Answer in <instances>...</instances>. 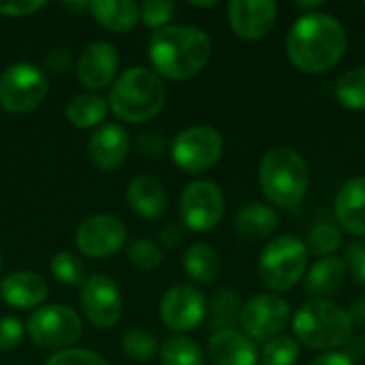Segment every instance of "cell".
Here are the masks:
<instances>
[{
    "label": "cell",
    "instance_id": "obj_1",
    "mask_svg": "<svg viewBox=\"0 0 365 365\" xmlns=\"http://www.w3.org/2000/svg\"><path fill=\"white\" fill-rule=\"evenodd\" d=\"M349 47L344 26L329 13H302L287 34V56L308 75L331 71Z\"/></svg>",
    "mask_w": 365,
    "mask_h": 365
},
{
    "label": "cell",
    "instance_id": "obj_2",
    "mask_svg": "<svg viewBox=\"0 0 365 365\" xmlns=\"http://www.w3.org/2000/svg\"><path fill=\"white\" fill-rule=\"evenodd\" d=\"M148 58L158 77L173 81L192 79L212 58V41L201 28L167 26L150 36Z\"/></svg>",
    "mask_w": 365,
    "mask_h": 365
},
{
    "label": "cell",
    "instance_id": "obj_3",
    "mask_svg": "<svg viewBox=\"0 0 365 365\" xmlns=\"http://www.w3.org/2000/svg\"><path fill=\"white\" fill-rule=\"evenodd\" d=\"M259 186L269 203L282 210L297 207L310 188V169L306 158L287 145L267 150L259 165Z\"/></svg>",
    "mask_w": 365,
    "mask_h": 365
},
{
    "label": "cell",
    "instance_id": "obj_4",
    "mask_svg": "<svg viewBox=\"0 0 365 365\" xmlns=\"http://www.w3.org/2000/svg\"><path fill=\"white\" fill-rule=\"evenodd\" d=\"M165 98L163 79L148 66H133L113 81L107 103L118 120L141 124L163 111Z\"/></svg>",
    "mask_w": 365,
    "mask_h": 365
},
{
    "label": "cell",
    "instance_id": "obj_5",
    "mask_svg": "<svg viewBox=\"0 0 365 365\" xmlns=\"http://www.w3.org/2000/svg\"><path fill=\"white\" fill-rule=\"evenodd\" d=\"M293 334L306 349L331 353L351 340L353 321L342 306L329 299H310L295 312Z\"/></svg>",
    "mask_w": 365,
    "mask_h": 365
},
{
    "label": "cell",
    "instance_id": "obj_6",
    "mask_svg": "<svg viewBox=\"0 0 365 365\" xmlns=\"http://www.w3.org/2000/svg\"><path fill=\"white\" fill-rule=\"evenodd\" d=\"M308 246L295 235H280L265 244L259 257V278L272 291H289L308 267Z\"/></svg>",
    "mask_w": 365,
    "mask_h": 365
},
{
    "label": "cell",
    "instance_id": "obj_7",
    "mask_svg": "<svg viewBox=\"0 0 365 365\" xmlns=\"http://www.w3.org/2000/svg\"><path fill=\"white\" fill-rule=\"evenodd\" d=\"M49 92V79L43 68L30 62H13L0 73V107L9 113L34 111Z\"/></svg>",
    "mask_w": 365,
    "mask_h": 365
},
{
    "label": "cell",
    "instance_id": "obj_8",
    "mask_svg": "<svg viewBox=\"0 0 365 365\" xmlns=\"http://www.w3.org/2000/svg\"><path fill=\"white\" fill-rule=\"evenodd\" d=\"M26 334L38 349L60 353L73 349V344L79 340L81 319L68 306L62 304L43 306L30 314L26 323Z\"/></svg>",
    "mask_w": 365,
    "mask_h": 365
},
{
    "label": "cell",
    "instance_id": "obj_9",
    "mask_svg": "<svg viewBox=\"0 0 365 365\" xmlns=\"http://www.w3.org/2000/svg\"><path fill=\"white\" fill-rule=\"evenodd\" d=\"M225 152V139L214 126H190L171 141V158L186 173L212 169Z\"/></svg>",
    "mask_w": 365,
    "mask_h": 365
},
{
    "label": "cell",
    "instance_id": "obj_10",
    "mask_svg": "<svg viewBox=\"0 0 365 365\" xmlns=\"http://www.w3.org/2000/svg\"><path fill=\"white\" fill-rule=\"evenodd\" d=\"M225 216V195L212 180H195L180 195V218L186 229L207 233Z\"/></svg>",
    "mask_w": 365,
    "mask_h": 365
},
{
    "label": "cell",
    "instance_id": "obj_11",
    "mask_svg": "<svg viewBox=\"0 0 365 365\" xmlns=\"http://www.w3.org/2000/svg\"><path fill=\"white\" fill-rule=\"evenodd\" d=\"M289 302L282 299L278 293H259L250 297L240 312L242 331L252 342H269L282 336L284 327L289 325Z\"/></svg>",
    "mask_w": 365,
    "mask_h": 365
},
{
    "label": "cell",
    "instance_id": "obj_12",
    "mask_svg": "<svg viewBox=\"0 0 365 365\" xmlns=\"http://www.w3.org/2000/svg\"><path fill=\"white\" fill-rule=\"evenodd\" d=\"M79 306L83 317L98 329H111L122 319V291L113 278L105 274H92L86 278L79 291Z\"/></svg>",
    "mask_w": 365,
    "mask_h": 365
},
{
    "label": "cell",
    "instance_id": "obj_13",
    "mask_svg": "<svg viewBox=\"0 0 365 365\" xmlns=\"http://www.w3.org/2000/svg\"><path fill=\"white\" fill-rule=\"evenodd\" d=\"M128 240L126 225L113 214L88 216L75 233L77 250L90 259H109L118 255Z\"/></svg>",
    "mask_w": 365,
    "mask_h": 365
},
{
    "label": "cell",
    "instance_id": "obj_14",
    "mask_svg": "<svg viewBox=\"0 0 365 365\" xmlns=\"http://www.w3.org/2000/svg\"><path fill=\"white\" fill-rule=\"evenodd\" d=\"M207 302L201 291L188 284L171 287L160 299V321L180 336L197 329L205 321Z\"/></svg>",
    "mask_w": 365,
    "mask_h": 365
},
{
    "label": "cell",
    "instance_id": "obj_15",
    "mask_svg": "<svg viewBox=\"0 0 365 365\" xmlns=\"http://www.w3.org/2000/svg\"><path fill=\"white\" fill-rule=\"evenodd\" d=\"M278 4L274 0H231L227 17L233 34L242 41H261L276 26Z\"/></svg>",
    "mask_w": 365,
    "mask_h": 365
},
{
    "label": "cell",
    "instance_id": "obj_16",
    "mask_svg": "<svg viewBox=\"0 0 365 365\" xmlns=\"http://www.w3.org/2000/svg\"><path fill=\"white\" fill-rule=\"evenodd\" d=\"M118 66L120 56L113 43L94 41L86 45L77 58V79L86 90L98 92L107 86H113V81L118 79Z\"/></svg>",
    "mask_w": 365,
    "mask_h": 365
},
{
    "label": "cell",
    "instance_id": "obj_17",
    "mask_svg": "<svg viewBox=\"0 0 365 365\" xmlns=\"http://www.w3.org/2000/svg\"><path fill=\"white\" fill-rule=\"evenodd\" d=\"M130 152V135L120 124H101L90 141H88V156L92 165L101 171H113L124 165Z\"/></svg>",
    "mask_w": 365,
    "mask_h": 365
},
{
    "label": "cell",
    "instance_id": "obj_18",
    "mask_svg": "<svg viewBox=\"0 0 365 365\" xmlns=\"http://www.w3.org/2000/svg\"><path fill=\"white\" fill-rule=\"evenodd\" d=\"M207 359L212 365H257L259 353L244 331L225 329L212 334L207 342Z\"/></svg>",
    "mask_w": 365,
    "mask_h": 365
},
{
    "label": "cell",
    "instance_id": "obj_19",
    "mask_svg": "<svg viewBox=\"0 0 365 365\" xmlns=\"http://www.w3.org/2000/svg\"><path fill=\"white\" fill-rule=\"evenodd\" d=\"M47 293H49L47 282L38 274L28 269L13 272L4 276L0 282V299L17 310L38 308L47 299Z\"/></svg>",
    "mask_w": 365,
    "mask_h": 365
},
{
    "label": "cell",
    "instance_id": "obj_20",
    "mask_svg": "<svg viewBox=\"0 0 365 365\" xmlns=\"http://www.w3.org/2000/svg\"><path fill=\"white\" fill-rule=\"evenodd\" d=\"M126 201L130 210L145 220H160L169 210V197L165 186L150 175H139L128 182Z\"/></svg>",
    "mask_w": 365,
    "mask_h": 365
},
{
    "label": "cell",
    "instance_id": "obj_21",
    "mask_svg": "<svg viewBox=\"0 0 365 365\" xmlns=\"http://www.w3.org/2000/svg\"><path fill=\"white\" fill-rule=\"evenodd\" d=\"M336 220L357 237H365V178H353L342 184L334 201Z\"/></svg>",
    "mask_w": 365,
    "mask_h": 365
},
{
    "label": "cell",
    "instance_id": "obj_22",
    "mask_svg": "<svg viewBox=\"0 0 365 365\" xmlns=\"http://www.w3.org/2000/svg\"><path fill=\"white\" fill-rule=\"evenodd\" d=\"M349 265L340 257H327L317 261L306 272V293L314 299H327L338 293L346 280Z\"/></svg>",
    "mask_w": 365,
    "mask_h": 365
},
{
    "label": "cell",
    "instance_id": "obj_23",
    "mask_svg": "<svg viewBox=\"0 0 365 365\" xmlns=\"http://www.w3.org/2000/svg\"><path fill=\"white\" fill-rule=\"evenodd\" d=\"M280 225V214L265 203H248L235 214V231L244 240H263L269 237Z\"/></svg>",
    "mask_w": 365,
    "mask_h": 365
},
{
    "label": "cell",
    "instance_id": "obj_24",
    "mask_svg": "<svg viewBox=\"0 0 365 365\" xmlns=\"http://www.w3.org/2000/svg\"><path fill=\"white\" fill-rule=\"evenodd\" d=\"M88 9L96 24L109 32H126L141 19L139 4L133 0H98L88 4Z\"/></svg>",
    "mask_w": 365,
    "mask_h": 365
},
{
    "label": "cell",
    "instance_id": "obj_25",
    "mask_svg": "<svg viewBox=\"0 0 365 365\" xmlns=\"http://www.w3.org/2000/svg\"><path fill=\"white\" fill-rule=\"evenodd\" d=\"M66 120L77 126V128H94L105 124L103 120L109 113V103L107 98H103L96 92H81L75 94L68 103H66Z\"/></svg>",
    "mask_w": 365,
    "mask_h": 365
},
{
    "label": "cell",
    "instance_id": "obj_26",
    "mask_svg": "<svg viewBox=\"0 0 365 365\" xmlns=\"http://www.w3.org/2000/svg\"><path fill=\"white\" fill-rule=\"evenodd\" d=\"M242 306H244L242 297L235 289L222 287V289L214 291V295L207 299V312H205V319H207L210 327L214 329V334L233 329V325L240 323Z\"/></svg>",
    "mask_w": 365,
    "mask_h": 365
},
{
    "label": "cell",
    "instance_id": "obj_27",
    "mask_svg": "<svg viewBox=\"0 0 365 365\" xmlns=\"http://www.w3.org/2000/svg\"><path fill=\"white\" fill-rule=\"evenodd\" d=\"M182 265H184V272L188 274V278L199 284H212L220 274L218 252L210 244H203V242L188 246V250L184 252Z\"/></svg>",
    "mask_w": 365,
    "mask_h": 365
},
{
    "label": "cell",
    "instance_id": "obj_28",
    "mask_svg": "<svg viewBox=\"0 0 365 365\" xmlns=\"http://www.w3.org/2000/svg\"><path fill=\"white\" fill-rule=\"evenodd\" d=\"M336 101L349 111H365V66L342 73L334 88Z\"/></svg>",
    "mask_w": 365,
    "mask_h": 365
},
{
    "label": "cell",
    "instance_id": "obj_29",
    "mask_svg": "<svg viewBox=\"0 0 365 365\" xmlns=\"http://www.w3.org/2000/svg\"><path fill=\"white\" fill-rule=\"evenodd\" d=\"M163 365H205V355L201 346L186 336H169L160 346Z\"/></svg>",
    "mask_w": 365,
    "mask_h": 365
},
{
    "label": "cell",
    "instance_id": "obj_30",
    "mask_svg": "<svg viewBox=\"0 0 365 365\" xmlns=\"http://www.w3.org/2000/svg\"><path fill=\"white\" fill-rule=\"evenodd\" d=\"M49 269H51L53 278L66 287H81L86 282V267L75 252L60 250L58 255L51 257Z\"/></svg>",
    "mask_w": 365,
    "mask_h": 365
},
{
    "label": "cell",
    "instance_id": "obj_31",
    "mask_svg": "<svg viewBox=\"0 0 365 365\" xmlns=\"http://www.w3.org/2000/svg\"><path fill=\"white\" fill-rule=\"evenodd\" d=\"M122 351H124V355L128 359L139 361V364H145V361H150L156 355L158 340H156V336L152 331L137 327V329H130V331L124 334V338H122Z\"/></svg>",
    "mask_w": 365,
    "mask_h": 365
},
{
    "label": "cell",
    "instance_id": "obj_32",
    "mask_svg": "<svg viewBox=\"0 0 365 365\" xmlns=\"http://www.w3.org/2000/svg\"><path fill=\"white\" fill-rule=\"evenodd\" d=\"M299 342L293 336H278L263 344L261 365H295L299 359Z\"/></svg>",
    "mask_w": 365,
    "mask_h": 365
},
{
    "label": "cell",
    "instance_id": "obj_33",
    "mask_svg": "<svg viewBox=\"0 0 365 365\" xmlns=\"http://www.w3.org/2000/svg\"><path fill=\"white\" fill-rule=\"evenodd\" d=\"M306 246H308V252H314L317 257L327 259L342 246V231L331 222H321L312 227Z\"/></svg>",
    "mask_w": 365,
    "mask_h": 365
},
{
    "label": "cell",
    "instance_id": "obj_34",
    "mask_svg": "<svg viewBox=\"0 0 365 365\" xmlns=\"http://www.w3.org/2000/svg\"><path fill=\"white\" fill-rule=\"evenodd\" d=\"M163 250L156 242L148 240V237H141V240H135L130 246H128V261L141 269V272H154L160 267L163 263Z\"/></svg>",
    "mask_w": 365,
    "mask_h": 365
},
{
    "label": "cell",
    "instance_id": "obj_35",
    "mask_svg": "<svg viewBox=\"0 0 365 365\" xmlns=\"http://www.w3.org/2000/svg\"><path fill=\"white\" fill-rule=\"evenodd\" d=\"M139 11H141V21L156 32L160 28H167L169 21L173 19L175 2L173 0H148L139 6Z\"/></svg>",
    "mask_w": 365,
    "mask_h": 365
},
{
    "label": "cell",
    "instance_id": "obj_36",
    "mask_svg": "<svg viewBox=\"0 0 365 365\" xmlns=\"http://www.w3.org/2000/svg\"><path fill=\"white\" fill-rule=\"evenodd\" d=\"M45 365H109V361L88 349H66L60 353H53Z\"/></svg>",
    "mask_w": 365,
    "mask_h": 365
},
{
    "label": "cell",
    "instance_id": "obj_37",
    "mask_svg": "<svg viewBox=\"0 0 365 365\" xmlns=\"http://www.w3.org/2000/svg\"><path fill=\"white\" fill-rule=\"evenodd\" d=\"M26 336V325L17 317L0 319V351H13L21 344Z\"/></svg>",
    "mask_w": 365,
    "mask_h": 365
},
{
    "label": "cell",
    "instance_id": "obj_38",
    "mask_svg": "<svg viewBox=\"0 0 365 365\" xmlns=\"http://www.w3.org/2000/svg\"><path fill=\"white\" fill-rule=\"evenodd\" d=\"M167 137L160 130H145L137 137V150L145 158H160L167 150Z\"/></svg>",
    "mask_w": 365,
    "mask_h": 365
},
{
    "label": "cell",
    "instance_id": "obj_39",
    "mask_svg": "<svg viewBox=\"0 0 365 365\" xmlns=\"http://www.w3.org/2000/svg\"><path fill=\"white\" fill-rule=\"evenodd\" d=\"M47 2L43 0H4L0 2V15L4 17H28L43 11Z\"/></svg>",
    "mask_w": 365,
    "mask_h": 365
},
{
    "label": "cell",
    "instance_id": "obj_40",
    "mask_svg": "<svg viewBox=\"0 0 365 365\" xmlns=\"http://www.w3.org/2000/svg\"><path fill=\"white\" fill-rule=\"evenodd\" d=\"M346 265L351 267L353 280L365 289V244H353L346 250Z\"/></svg>",
    "mask_w": 365,
    "mask_h": 365
},
{
    "label": "cell",
    "instance_id": "obj_41",
    "mask_svg": "<svg viewBox=\"0 0 365 365\" xmlns=\"http://www.w3.org/2000/svg\"><path fill=\"white\" fill-rule=\"evenodd\" d=\"M71 62H73V53H71L68 47H53L45 56V68H47V73H53V75H60V73L68 71Z\"/></svg>",
    "mask_w": 365,
    "mask_h": 365
},
{
    "label": "cell",
    "instance_id": "obj_42",
    "mask_svg": "<svg viewBox=\"0 0 365 365\" xmlns=\"http://www.w3.org/2000/svg\"><path fill=\"white\" fill-rule=\"evenodd\" d=\"M158 240H160V244L167 246V248H178V246L184 244L186 233H184V229H182L180 225H167V227H163Z\"/></svg>",
    "mask_w": 365,
    "mask_h": 365
},
{
    "label": "cell",
    "instance_id": "obj_43",
    "mask_svg": "<svg viewBox=\"0 0 365 365\" xmlns=\"http://www.w3.org/2000/svg\"><path fill=\"white\" fill-rule=\"evenodd\" d=\"M310 365H355V361L349 355L340 353V351H331V353L319 355L317 359L310 361Z\"/></svg>",
    "mask_w": 365,
    "mask_h": 365
},
{
    "label": "cell",
    "instance_id": "obj_44",
    "mask_svg": "<svg viewBox=\"0 0 365 365\" xmlns=\"http://www.w3.org/2000/svg\"><path fill=\"white\" fill-rule=\"evenodd\" d=\"M344 346H346L344 355H349L353 361L361 359L365 355V338H353V336H351V340H349Z\"/></svg>",
    "mask_w": 365,
    "mask_h": 365
},
{
    "label": "cell",
    "instance_id": "obj_45",
    "mask_svg": "<svg viewBox=\"0 0 365 365\" xmlns=\"http://www.w3.org/2000/svg\"><path fill=\"white\" fill-rule=\"evenodd\" d=\"M349 317L353 323H359V325H365V293L361 297H357L349 310Z\"/></svg>",
    "mask_w": 365,
    "mask_h": 365
},
{
    "label": "cell",
    "instance_id": "obj_46",
    "mask_svg": "<svg viewBox=\"0 0 365 365\" xmlns=\"http://www.w3.org/2000/svg\"><path fill=\"white\" fill-rule=\"evenodd\" d=\"M323 2L321 0H312V2H295V9H299V11H304V13H314V11H319V6H321Z\"/></svg>",
    "mask_w": 365,
    "mask_h": 365
},
{
    "label": "cell",
    "instance_id": "obj_47",
    "mask_svg": "<svg viewBox=\"0 0 365 365\" xmlns=\"http://www.w3.org/2000/svg\"><path fill=\"white\" fill-rule=\"evenodd\" d=\"M192 6H201V9H207V6H216L218 2L216 0H207V2H197V0H190Z\"/></svg>",
    "mask_w": 365,
    "mask_h": 365
},
{
    "label": "cell",
    "instance_id": "obj_48",
    "mask_svg": "<svg viewBox=\"0 0 365 365\" xmlns=\"http://www.w3.org/2000/svg\"><path fill=\"white\" fill-rule=\"evenodd\" d=\"M0 269H2V250H0Z\"/></svg>",
    "mask_w": 365,
    "mask_h": 365
},
{
    "label": "cell",
    "instance_id": "obj_49",
    "mask_svg": "<svg viewBox=\"0 0 365 365\" xmlns=\"http://www.w3.org/2000/svg\"><path fill=\"white\" fill-rule=\"evenodd\" d=\"M364 6H365V2H364Z\"/></svg>",
    "mask_w": 365,
    "mask_h": 365
}]
</instances>
